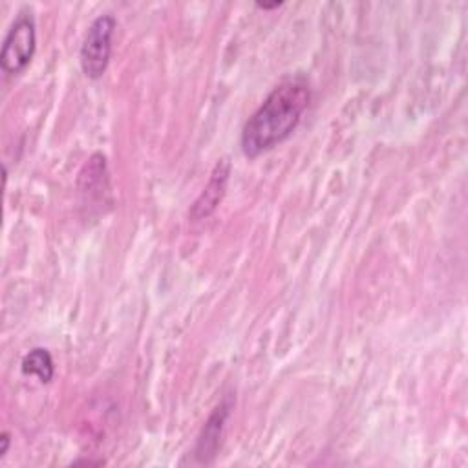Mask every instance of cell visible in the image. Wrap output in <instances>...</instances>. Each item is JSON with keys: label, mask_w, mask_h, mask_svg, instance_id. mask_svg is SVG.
Listing matches in <instances>:
<instances>
[{"label": "cell", "mask_w": 468, "mask_h": 468, "mask_svg": "<svg viewBox=\"0 0 468 468\" xmlns=\"http://www.w3.org/2000/svg\"><path fill=\"white\" fill-rule=\"evenodd\" d=\"M311 101V90L303 77L280 82L249 117L241 132V150L254 159L283 143L298 126Z\"/></svg>", "instance_id": "6da1fadb"}, {"label": "cell", "mask_w": 468, "mask_h": 468, "mask_svg": "<svg viewBox=\"0 0 468 468\" xmlns=\"http://www.w3.org/2000/svg\"><path fill=\"white\" fill-rule=\"evenodd\" d=\"M37 49V26L33 13L24 9L18 13L15 22L5 33V38L2 42V53H0V64L2 69L7 75H18L22 73Z\"/></svg>", "instance_id": "7a4b0ae2"}, {"label": "cell", "mask_w": 468, "mask_h": 468, "mask_svg": "<svg viewBox=\"0 0 468 468\" xmlns=\"http://www.w3.org/2000/svg\"><path fill=\"white\" fill-rule=\"evenodd\" d=\"M115 26L117 22L110 13L97 16L90 24L79 53L82 73L88 79L95 80L104 75L110 62V55H112V40H113Z\"/></svg>", "instance_id": "3957f363"}, {"label": "cell", "mask_w": 468, "mask_h": 468, "mask_svg": "<svg viewBox=\"0 0 468 468\" xmlns=\"http://www.w3.org/2000/svg\"><path fill=\"white\" fill-rule=\"evenodd\" d=\"M229 176H230V163L227 159H221L214 166L207 186L203 188L201 196L196 199V203L192 207V218L194 219L208 218L218 208V205L221 203V199L225 196Z\"/></svg>", "instance_id": "277c9868"}, {"label": "cell", "mask_w": 468, "mask_h": 468, "mask_svg": "<svg viewBox=\"0 0 468 468\" xmlns=\"http://www.w3.org/2000/svg\"><path fill=\"white\" fill-rule=\"evenodd\" d=\"M229 417V404L221 402L214 413L208 417V420L203 426V431L197 439V446H196V455L199 457L201 463H208L216 452L218 446L221 442V433H223V424Z\"/></svg>", "instance_id": "5b68a950"}, {"label": "cell", "mask_w": 468, "mask_h": 468, "mask_svg": "<svg viewBox=\"0 0 468 468\" xmlns=\"http://www.w3.org/2000/svg\"><path fill=\"white\" fill-rule=\"evenodd\" d=\"M22 373L37 377L42 384L49 382L55 375V366L46 347H33L22 360Z\"/></svg>", "instance_id": "8992f818"}, {"label": "cell", "mask_w": 468, "mask_h": 468, "mask_svg": "<svg viewBox=\"0 0 468 468\" xmlns=\"http://www.w3.org/2000/svg\"><path fill=\"white\" fill-rule=\"evenodd\" d=\"M2 450H0V457H5V453L9 452V433H2Z\"/></svg>", "instance_id": "52a82bcc"}, {"label": "cell", "mask_w": 468, "mask_h": 468, "mask_svg": "<svg viewBox=\"0 0 468 468\" xmlns=\"http://www.w3.org/2000/svg\"><path fill=\"white\" fill-rule=\"evenodd\" d=\"M282 2H274V4H256V7L260 9H274V7H280Z\"/></svg>", "instance_id": "ba28073f"}]
</instances>
